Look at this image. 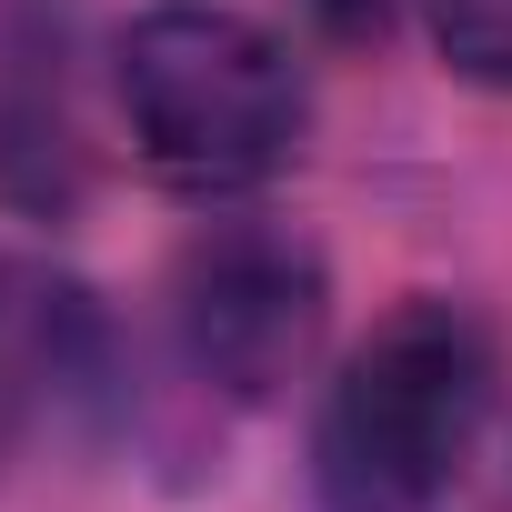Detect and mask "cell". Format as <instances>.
I'll return each instance as SVG.
<instances>
[{
	"mask_svg": "<svg viewBox=\"0 0 512 512\" xmlns=\"http://www.w3.org/2000/svg\"><path fill=\"white\" fill-rule=\"evenodd\" d=\"M492 332L462 302H402L322 392L312 492L322 512H432L492 422Z\"/></svg>",
	"mask_w": 512,
	"mask_h": 512,
	"instance_id": "cell-1",
	"label": "cell"
},
{
	"mask_svg": "<svg viewBox=\"0 0 512 512\" xmlns=\"http://www.w3.org/2000/svg\"><path fill=\"white\" fill-rule=\"evenodd\" d=\"M121 111L141 161L201 201L262 191L312 121L292 51L221 0H161L121 31Z\"/></svg>",
	"mask_w": 512,
	"mask_h": 512,
	"instance_id": "cell-2",
	"label": "cell"
},
{
	"mask_svg": "<svg viewBox=\"0 0 512 512\" xmlns=\"http://www.w3.org/2000/svg\"><path fill=\"white\" fill-rule=\"evenodd\" d=\"M322 322H332L322 251L282 221H211L171 272L181 362L231 402H272L322 352Z\"/></svg>",
	"mask_w": 512,
	"mask_h": 512,
	"instance_id": "cell-3",
	"label": "cell"
},
{
	"mask_svg": "<svg viewBox=\"0 0 512 512\" xmlns=\"http://www.w3.org/2000/svg\"><path fill=\"white\" fill-rule=\"evenodd\" d=\"M111 402V332L81 282L0 262V422H81Z\"/></svg>",
	"mask_w": 512,
	"mask_h": 512,
	"instance_id": "cell-4",
	"label": "cell"
},
{
	"mask_svg": "<svg viewBox=\"0 0 512 512\" xmlns=\"http://www.w3.org/2000/svg\"><path fill=\"white\" fill-rule=\"evenodd\" d=\"M432 41L462 81L512 91V0H432Z\"/></svg>",
	"mask_w": 512,
	"mask_h": 512,
	"instance_id": "cell-5",
	"label": "cell"
}]
</instances>
